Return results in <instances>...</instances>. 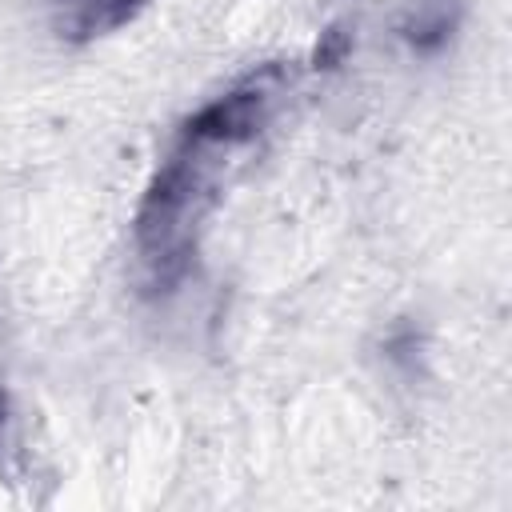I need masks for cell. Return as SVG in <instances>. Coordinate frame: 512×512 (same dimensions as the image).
Masks as SVG:
<instances>
[{
  "mask_svg": "<svg viewBox=\"0 0 512 512\" xmlns=\"http://www.w3.org/2000/svg\"><path fill=\"white\" fill-rule=\"evenodd\" d=\"M136 8V0H76V16L72 24L80 32H104L120 20H128V12Z\"/></svg>",
  "mask_w": 512,
  "mask_h": 512,
  "instance_id": "obj_1",
  "label": "cell"
},
{
  "mask_svg": "<svg viewBox=\"0 0 512 512\" xmlns=\"http://www.w3.org/2000/svg\"><path fill=\"white\" fill-rule=\"evenodd\" d=\"M452 28V0H420L412 20H408V40H440Z\"/></svg>",
  "mask_w": 512,
  "mask_h": 512,
  "instance_id": "obj_2",
  "label": "cell"
}]
</instances>
